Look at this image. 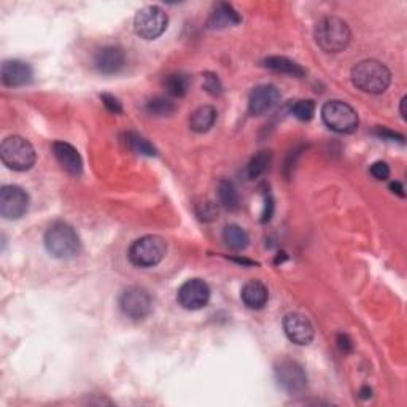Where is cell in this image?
<instances>
[{"instance_id":"7402d4cb","label":"cell","mask_w":407,"mask_h":407,"mask_svg":"<svg viewBox=\"0 0 407 407\" xmlns=\"http://www.w3.org/2000/svg\"><path fill=\"white\" fill-rule=\"evenodd\" d=\"M121 142H123L127 148L132 150L137 155L143 156H156V148L153 146L148 140L138 136L136 132H124L121 134Z\"/></svg>"},{"instance_id":"9c48e42d","label":"cell","mask_w":407,"mask_h":407,"mask_svg":"<svg viewBox=\"0 0 407 407\" xmlns=\"http://www.w3.org/2000/svg\"><path fill=\"white\" fill-rule=\"evenodd\" d=\"M153 299L150 293L140 286H129L119 296V309L132 320H142L151 312Z\"/></svg>"},{"instance_id":"603a6c76","label":"cell","mask_w":407,"mask_h":407,"mask_svg":"<svg viewBox=\"0 0 407 407\" xmlns=\"http://www.w3.org/2000/svg\"><path fill=\"white\" fill-rule=\"evenodd\" d=\"M216 194H218L220 206L223 208L229 210V212H234V210L239 208V194L232 182L221 180L218 183V188H216Z\"/></svg>"},{"instance_id":"5b68a950","label":"cell","mask_w":407,"mask_h":407,"mask_svg":"<svg viewBox=\"0 0 407 407\" xmlns=\"http://www.w3.org/2000/svg\"><path fill=\"white\" fill-rule=\"evenodd\" d=\"M167 252V244L159 235H145L131 245L127 256L137 267H153L161 263Z\"/></svg>"},{"instance_id":"e575fe53","label":"cell","mask_w":407,"mask_h":407,"mask_svg":"<svg viewBox=\"0 0 407 407\" xmlns=\"http://www.w3.org/2000/svg\"><path fill=\"white\" fill-rule=\"evenodd\" d=\"M372 396V390L369 387H362L360 390V398L361 399H369Z\"/></svg>"},{"instance_id":"f546056e","label":"cell","mask_w":407,"mask_h":407,"mask_svg":"<svg viewBox=\"0 0 407 407\" xmlns=\"http://www.w3.org/2000/svg\"><path fill=\"white\" fill-rule=\"evenodd\" d=\"M100 99L102 102H104V105L108 112H112V113H121L123 112V107H121V102L114 98V95L112 94H102L100 95Z\"/></svg>"},{"instance_id":"6da1fadb","label":"cell","mask_w":407,"mask_h":407,"mask_svg":"<svg viewBox=\"0 0 407 407\" xmlns=\"http://www.w3.org/2000/svg\"><path fill=\"white\" fill-rule=\"evenodd\" d=\"M45 248L57 259L75 258L81 250V242L75 229L66 221H56L45 232Z\"/></svg>"},{"instance_id":"7c38bea8","label":"cell","mask_w":407,"mask_h":407,"mask_svg":"<svg viewBox=\"0 0 407 407\" xmlns=\"http://www.w3.org/2000/svg\"><path fill=\"white\" fill-rule=\"evenodd\" d=\"M283 331L288 339L296 346H309L314 341V324L302 314H288L283 318Z\"/></svg>"},{"instance_id":"e0dca14e","label":"cell","mask_w":407,"mask_h":407,"mask_svg":"<svg viewBox=\"0 0 407 407\" xmlns=\"http://www.w3.org/2000/svg\"><path fill=\"white\" fill-rule=\"evenodd\" d=\"M240 297L242 302H244L248 309L261 310L266 307L267 301H269V291H267V286L263 282L252 280V282L244 285Z\"/></svg>"},{"instance_id":"44dd1931","label":"cell","mask_w":407,"mask_h":407,"mask_svg":"<svg viewBox=\"0 0 407 407\" xmlns=\"http://www.w3.org/2000/svg\"><path fill=\"white\" fill-rule=\"evenodd\" d=\"M223 240H225V244L231 248V250L235 252L245 250L248 244H250V237H248L245 229H242L237 225H229L225 228V231H223Z\"/></svg>"},{"instance_id":"7a4b0ae2","label":"cell","mask_w":407,"mask_h":407,"mask_svg":"<svg viewBox=\"0 0 407 407\" xmlns=\"http://www.w3.org/2000/svg\"><path fill=\"white\" fill-rule=\"evenodd\" d=\"M352 81L362 93L382 94L390 86L391 72L382 62L366 59L352 69Z\"/></svg>"},{"instance_id":"5bb4252c","label":"cell","mask_w":407,"mask_h":407,"mask_svg":"<svg viewBox=\"0 0 407 407\" xmlns=\"http://www.w3.org/2000/svg\"><path fill=\"white\" fill-rule=\"evenodd\" d=\"M94 67L104 75L119 73L126 67V54L119 47H104L94 57Z\"/></svg>"},{"instance_id":"52a82bcc","label":"cell","mask_w":407,"mask_h":407,"mask_svg":"<svg viewBox=\"0 0 407 407\" xmlns=\"http://www.w3.org/2000/svg\"><path fill=\"white\" fill-rule=\"evenodd\" d=\"M169 18L161 6L150 5L140 10L134 18V30L143 40H155L167 29Z\"/></svg>"},{"instance_id":"1f68e13d","label":"cell","mask_w":407,"mask_h":407,"mask_svg":"<svg viewBox=\"0 0 407 407\" xmlns=\"http://www.w3.org/2000/svg\"><path fill=\"white\" fill-rule=\"evenodd\" d=\"M337 347H339V350L342 353H350V352H353V341L350 339V336L348 334H337Z\"/></svg>"},{"instance_id":"ba28073f","label":"cell","mask_w":407,"mask_h":407,"mask_svg":"<svg viewBox=\"0 0 407 407\" xmlns=\"http://www.w3.org/2000/svg\"><path fill=\"white\" fill-rule=\"evenodd\" d=\"M273 374H276L278 387L290 394L301 393L307 387V374L295 360L278 361L276 369H273Z\"/></svg>"},{"instance_id":"4fadbf2b","label":"cell","mask_w":407,"mask_h":407,"mask_svg":"<svg viewBox=\"0 0 407 407\" xmlns=\"http://www.w3.org/2000/svg\"><path fill=\"white\" fill-rule=\"evenodd\" d=\"M280 93L273 85H259L248 98V110L254 117H263L278 104Z\"/></svg>"},{"instance_id":"ac0fdd59","label":"cell","mask_w":407,"mask_h":407,"mask_svg":"<svg viewBox=\"0 0 407 407\" xmlns=\"http://www.w3.org/2000/svg\"><path fill=\"white\" fill-rule=\"evenodd\" d=\"M240 21H242V18L239 13L234 10V6L223 2L216 5L213 11L210 13V16L207 19V28L213 30H220V29L231 28V25L239 24Z\"/></svg>"},{"instance_id":"484cf974","label":"cell","mask_w":407,"mask_h":407,"mask_svg":"<svg viewBox=\"0 0 407 407\" xmlns=\"http://www.w3.org/2000/svg\"><path fill=\"white\" fill-rule=\"evenodd\" d=\"M145 112L151 117H169L175 112V104L170 99L155 98L146 102Z\"/></svg>"},{"instance_id":"4316f807","label":"cell","mask_w":407,"mask_h":407,"mask_svg":"<svg viewBox=\"0 0 407 407\" xmlns=\"http://www.w3.org/2000/svg\"><path fill=\"white\" fill-rule=\"evenodd\" d=\"M291 114L299 121H310L315 114V104L310 99L297 100L291 105Z\"/></svg>"},{"instance_id":"83f0119b","label":"cell","mask_w":407,"mask_h":407,"mask_svg":"<svg viewBox=\"0 0 407 407\" xmlns=\"http://www.w3.org/2000/svg\"><path fill=\"white\" fill-rule=\"evenodd\" d=\"M204 89L212 95H220L223 91V86H221L218 75L210 73V72L204 75Z\"/></svg>"},{"instance_id":"9a60e30c","label":"cell","mask_w":407,"mask_h":407,"mask_svg":"<svg viewBox=\"0 0 407 407\" xmlns=\"http://www.w3.org/2000/svg\"><path fill=\"white\" fill-rule=\"evenodd\" d=\"M32 69L28 62L13 59L5 61L2 64V70H0V76L5 86L8 88H21L29 85L32 81Z\"/></svg>"},{"instance_id":"d590c367","label":"cell","mask_w":407,"mask_h":407,"mask_svg":"<svg viewBox=\"0 0 407 407\" xmlns=\"http://www.w3.org/2000/svg\"><path fill=\"white\" fill-rule=\"evenodd\" d=\"M406 100L407 98L401 99V117H403V119H406Z\"/></svg>"},{"instance_id":"277c9868","label":"cell","mask_w":407,"mask_h":407,"mask_svg":"<svg viewBox=\"0 0 407 407\" xmlns=\"http://www.w3.org/2000/svg\"><path fill=\"white\" fill-rule=\"evenodd\" d=\"M0 158L8 169L24 172L35 164L37 156L29 140L19 136H10L0 145Z\"/></svg>"},{"instance_id":"d6a6232c","label":"cell","mask_w":407,"mask_h":407,"mask_svg":"<svg viewBox=\"0 0 407 407\" xmlns=\"http://www.w3.org/2000/svg\"><path fill=\"white\" fill-rule=\"evenodd\" d=\"M272 213H273V201H272V197L267 194L266 196V199H264V212H263V223L266 221H269L272 218Z\"/></svg>"},{"instance_id":"8fae6325","label":"cell","mask_w":407,"mask_h":407,"mask_svg":"<svg viewBox=\"0 0 407 407\" xmlns=\"http://www.w3.org/2000/svg\"><path fill=\"white\" fill-rule=\"evenodd\" d=\"M177 299L183 309L199 310L208 304L210 288L201 278H189L178 288Z\"/></svg>"},{"instance_id":"cb8c5ba5","label":"cell","mask_w":407,"mask_h":407,"mask_svg":"<svg viewBox=\"0 0 407 407\" xmlns=\"http://www.w3.org/2000/svg\"><path fill=\"white\" fill-rule=\"evenodd\" d=\"M271 161H272L271 151H259V153H256V155H254L250 159V163L247 164V170H245L247 177L252 178V180L261 177L267 169H269Z\"/></svg>"},{"instance_id":"2e32d148","label":"cell","mask_w":407,"mask_h":407,"mask_svg":"<svg viewBox=\"0 0 407 407\" xmlns=\"http://www.w3.org/2000/svg\"><path fill=\"white\" fill-rule=\"evenodd\" d=\"M53 153L57 159V163L62 165L64 170H67L72 175H80L83 170V161L80 153L76 151L75 146L67 142H54Z\"/></svg>"},{"instance_id":"ffe728a7","label":"cell","mask_w":407,"mask_h":407,"mask_svg":"<svg viewBox=\"0 0 407 407\" xmlns=\"http://www.w3.org/2000/svg\"><path fill=\"white\" fill-rule=\"evenodd\" d=\"M263 64H264V67L273 70V72L296 76V78H299V76H302L305 73V70L299 66L297 62L291 61L285 56H269V57H266Z\"/></svg>"},{"instance_id":"3957f363","label":"cell","mask_w":407,"mask_h":407,"mask_svg":"<svg viewBox=\"0 0 407 407\" xmlns=\"http://www.w3.org/2000/svg\"><path fill=\"white\" fill-rule=\"evenodd\" d=\"M352 40V32L348 24L341 18L328 16L323 18L315 28V42L326 53H339Z\"/></svg>"},{"instance_id":"4dcf8cb0","label":"cell","mask_w":407,"mask_h":407,"mask_svg":"<svg viewBox=\"0 0 407 407\" xmlns=\"http://www.w3.org/2000/svg\"><path fill=\"white\" fill-rule=\"evenodd\" d=\"M375 134L380 138H384V140H390V142H401V143H404V137L401 136V134H396V132H393L390 129H385V127H379L377 131H375Z\"/></svg>"},{"instance_id":"30bf717a","label":"cell","mask_w":407,"mask_h":407,"mask_svg":"<svg viewBox=\"0 0 407 407\" xmlns=\"http://www.w3.org/2000/svg\"><path fill=\"white\" fill-rule=\"evenodd\" d=\"M29 208V196L16 184H6L0 189V215L5 220H19Z\"/></svg>"},{"instance_id":"8992f818","label":"cell","mask_w":407,"mask_h":407,"mask_svg":"<svg viewBox=\"0 0 407 407\" xmlns=\"http://www.w3.org/2000/svg\"><path fill=\"white\" fill-rule=\"evenodd\" d=\"M322 118L331 131L337 134H352L358 127V114L353 107L342 100H329L322 108Z\"/></svg>"},{"instance_id":"d4e9b609","label":"cell","mask_w":407,"mask_h":407,"mask_svg":"<svg viewBox=\"0 0 407 407\" xmlns=\"http://www.w3.org/2000/svg\"><path fill=\"white\" fill-rule=\"evenodd\" d=\"M164 86L167 89V93L174 98H183L188 93L189 88V78L182 72H175L165 76Z\"/></svg>"},{"instance_id":"836d02e7","label":"cell","mask_w":407,"mask_h":407,"mask_svg":"<svg viewBox=\"0 0 407 407\" xmlns=\"http://www.w3.org/2000/svg\"><path fill=\"white\" fill-rule=\"evenodd\" d=\"M390 189L393 191V193H396V194L401 196V197H404V196H406V194H404V188H403V184H401L399 182L391 183V184H390Z\"/></svg>"},{"instance_id":"d6986e66","label":"cell","mask_w":407,"mask_h":407,"mask_svg":"<svg viewBox=\"0 0 407 407\" xmlns=\"http://www.w3.org/2000/svg\"><path fill=\"white\" fill-rule=\"evenodd\" d=\"M216 121V110L212 105H202L191 113L189 127L197 134L207 132Z\"/></svg>"},{"instance_id":"f1b7e54d","label":"cell","mask_w":407,"mask_h":407,"mask_svg":"<svg viewBox=\"0 0 407 407\" xmlns=\"http://www.w3.org/2000/svg\"><path fill=\"white\" fill-rule=\"evenodd\" d=\"M369 172H371V175L375 178V180L384 182L388 177H390V165H388L385 161H377L371 165Z\"/></svg>"}]
</instances>
